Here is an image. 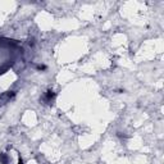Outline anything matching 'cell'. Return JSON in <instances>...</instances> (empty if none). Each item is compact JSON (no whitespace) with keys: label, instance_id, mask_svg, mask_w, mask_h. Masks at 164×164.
<instances>
[{"label":"cell","instance_id":"obj_1","mask_svg":"<svg viewBox=\"0 0 164 164\" xmlns=\"http://www.w3.org/2000/svg\"><path fill=\"white\" fill-rule=\"evenodd\" d=\"M54 97H55V94H54V92L51 91V90H49V91L46 92V96L44 97V100H45L46 103H51V101H53Z\"/></svg>","mask_w":164,"mask_h":164},{"label":"cell","instance_id":"obj_2","mask_svg":"<svg viewBox=\"0 0 164 164\" xmlns=\"http://www.w3.org/2000/svg\"><path fill=\"white\" fill-rule=\"evenodd\" d=\"M0 162L3 164H7V158H5V155H0Z\"/></svg>","mask_w":164,"mask_h":164}]
</instances>
